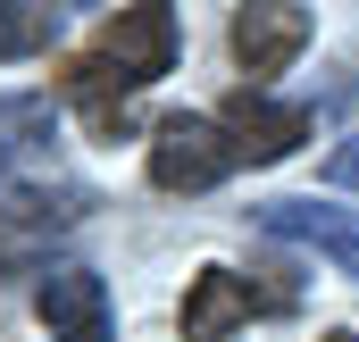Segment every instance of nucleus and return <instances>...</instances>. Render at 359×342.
Returning <instances> with one entry per match:
<instances>
[{
	"instance_id": "f257e3e1",
	"label": "nucleus",
	"mask_w": 359,
	"mask_h": 342,
	"mask_svg": "<svg viewBox=\"0 0 359 342\" xmlns=\"http://www.w3.org/2000/svg\"><path fill=\"white\" fill-rule=\"evenodd\" d=\"M84 67H100L117 92L159 84V76L176 67V8H117V17L100 25V42H92Z\"/></svg>"
},
{
	"instance_id": "f03ea898",
	"label": "nucleus",
	"mask_w": 359,
	"mask_h": 342,
	"mask_svg": "<svg viewBox=\"0 0 359 342\" xmlns=\"http://www.w3.org/2000/svg\"><path fill=\"white\" fill-rule=\"evenodd\" d=\"M234 175V142H226V125L217 117H159L151 125V184L159 192H209V184H226Z\"/></svg>"
},
{
	"instance_id": "7ed1b4c3",
	"label": "nucleus",
	"mask_w": 359,
	"mask_h": 342,
	"mask_svg": "<svg viewBox=\"0 0 359 342\" xmlns=\"http://www.w3.org/2000/svg\"><path fill=\"white\" fill-rule=\"evenodd\" d=\"M217 125H226V142H234V167H276V159H292L301 142H309V109L301 100H276V92L243 84L226 109H217Z\"/></svg>"
},
{
	"instance_id": "20e7f679",
	"label": "nucleus",
	"mask_w": 359,
	"mask_h": 342,
	"mask_svg": "<svg viewBox=\"0 0 359 342\" xmlns=\"http://www.w3.org/2000/svg\"><path fill=\"white\" fill-rule=\"evenodd\" d=\"M309 8H292V0H268V8H234V59H243V76L251 84H268L284 76L301 50H309Z\"/></svg>"
},
{
	"instance_id": "39448f33",
	"label": "nucleus",
	"mask_w": 359,
	"mask_h": 342,
	"mask_svg": "<svg viewBox=\"0 0 359 342\" xmlns=\"http://www.w3.org/2000/svg\"><path fill=\"white\" fill-rule=\"evenodd\" d=\"M259 226L284 234V242H301V251H326V259L359 284V209H326V200H268Z\"/></svg>"
},
{
	"instance_id": "423d86ee",
	"label": "nucleus",
	"mask_w": 359,
	"mask_h": 342,
	"mask_svg": "<svg viewBox=\"0 0 359 342\" xmlns=\"http://www.w3.org/2000/svg\"><path fill=\"white\" fill-rule=\"evenodd\" d=\"M251 309H259V292L234 275V267H201L192 275V292H184V342H226L234 326H251Z\"/></svg>"
},
{
	"instance_id": "0eeeda50",
	"label": "nucleus",
	"mask_w": 359,
	"mask_h": 342,
	"mask_svg": "<svg viewBox=\"0 0 359 342\" xmlns=\"http://www.w3.org/2000/svg\"><path fill=\"white\" fill-rule=\"evenodd\" d=\"M34 309H42L50 326H67V342H84V334L109 326V284H100L92 267H59V275H42Z\"/></svg>"
},
{
	"instance_id": "6e6552de",
	"label": "nucleus",
	"mask_w": 359,
	"mask_h": 342,
	"mask_svg": "<svg viewBox=\"0 0 359 342\" xmlns=\"http://www.w3.org/2000/svg\"><path fill=\"white\" fill-rule=\"evenodd\" d=\"M50 42H59V8H8V17H0V59L50 50Z\"/></svg>"
},
{
	"instance_id": "1a4fd4ad",
	"label": "nucleus",
	"mask_w": 359,
	"mask_h": 342,
	"mask_svg": "<svg viewBox=\"0 0 359 342\" xmlns=\"http://www.w3.org/2000/svg\"><path fill=\"white\" fill-rule=\"evenodd\" d=\"M326 184H343V192H359V134L343 142V151H334V159H326Z\"/></svg>"
},
{
	"instance_id": "9d476101",
	"label": "nucleus",
	"mask_w": 359,
	"mask_h": 342,
	"mask_svg": "<svg viewBox=\"0 0 359 342\" xmlns=\"http://www.w3.org/2000/svg\"><path fill=\"white\" fill-rule=\"evenodd\" d=\"M326 342H359V334H326Z\"/></svg>"
},
{
	"instance_id": "9b49d317",
	"label": "nucleus",
	"mask_w": 359,
	"mask_h": 342,
	"mask_svg": "<svg viewBox=\"0 0 359 342\" xmlns=\"http://www.w3.org/2000/svg\"><path fill=\"white\" fill-rule=\"evenodd\" d=\"M84 342H100V334H84Z\"/></svg>"
}]
</instances>
